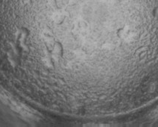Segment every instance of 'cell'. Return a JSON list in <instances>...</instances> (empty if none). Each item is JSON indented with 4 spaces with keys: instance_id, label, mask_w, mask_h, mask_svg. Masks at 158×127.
<instances>
[{
    "instance_id": "cell-2",
    "label": "cell",
    "mask_w": 158,
    "mask_h": 127,
    "mask_svg": "<svg viewBox=\"0 0 158 127\" xmlns=\"http://www.w3.org/2000/svg\"><path fill=\"white\" fill-rule=\"evenodd\" d=\"M154 116H158V110H157V111H155V113H154Z\"/></svg>"
},
{
    "instance_id": "cell-1",
    "label": "cell",
    "mask_w": 158,
    "mask_h": 127,
    "mask_svg": "<svg viewBox=\"0 0 158 127\" xmlns=\"http://www.w3.org/2000/svg\"><path fill=\"white\" fill-rule=\"evenodd\" d=\"M120 37L126 41H132L135 37V33L128 27H125L120 33Z\"/></svg>"
}]
</instances>
